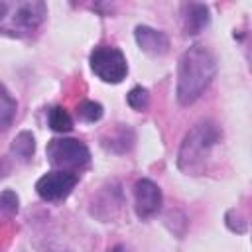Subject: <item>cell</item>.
I'll use <instances>...</instances> for the list:
<instances>
[{"instance_id":"6da1fadb","label":"cell","mask_w":252,"mask_h":252,"mask_svg":"<svg viewBox=\"0 0 252 252\" xmlns=\"http://www.w3.org/2000/svg\"><path fill=\"white\" fill-rule=\"evenodd\" d=\"M217 73V61L213 53L203 45H191L183 51L177 65L175 96L179 104H193L213 83Z\"/></svg>"},{"instance_id":"7a4b0ae2","label":"cell","mask_w":252,"mask_h":252,"mask_svg":"<svg viewBox=\"0 0 252 252\" xmlns=\"http://www.w3.org/2000/svg\"><path fill=\"white\" fill-rule=\"evenodd\" d=\"M220 142V130L215 122L203 120L197 122L183 138L177 152V167L185 175H201L205 173L207 161L211 158L213 148Z\"/></svg>"},{"instance_id":"3957f363","label":"cell","mask_w":252,"mask_h":252,"mask_svg":"<svg viewBox=\"0 0 252 252\" xmlns=\"http://www.w3.org/2000/svg\"><path fill=\"white\" fill-rule=\"evenodd\" d=\"M47 16V6L41 0L8 2L0 0V32L12 37L32 35Z\"/></svg>"},{"instance_id":"277c9868","label":"cell","mask_w":252,"mask_h":252,"mask_svg":"<svg viewBox=\"0 0 252 252\" xmlns=\"http://www.w3.org/2000/svg\"><path fill=\"white\" fill-rule=\"evenodd\" d=\"M47 159L53 167L65 169V171H73L77 167H83L89 163L91 159V152L89 148L75 138H53L47 144Z\"/></svg>"},{"instance_id":"5b68a950","label":"cell","mask_w":252,"mask_h":252,"mask_svg":"<svg viewBox=\"0 0 252 252\" xmlns=\"http://www.w3.org/2000/svg\"><path fill=\"white\" fill-rule=\"evenodd\" d=\"M91 69L104 83H122L128 75V63L124 53L112 45H100L91 53Z\"/></svg>"},{"instance_id":"8992f818","label":"cell","mask_w":252,"mask_h":252,"mask_svg":"<svg viewBox=\"0 0 252 252\" xmlns=\"http://www.w3.org/2000/svg\"><path fill=\"white\" fill-rule=\"evenodd\" d=\"M77 181H79V175L75 171L55 169L37 179L35 191L43 201H61V199L69 197V193L75 189Z\"/></svg>"},{"instance_id":"52a82bcc","label":"cell","mask_w":252,"mask_h":252,"mask_svg":"<svg viewBox=\"0 0 252 252\" xmlns=\"http://www.w3.org/2000/svg\"><path fill=\"white\" fill-rule=\"evenodd\" d=\"M161 189L152 179L142 177L134 183V207L140 219L154 217L161 207Z\"/></svg>"},{"instance_id":"ba28073f","label":"cell","mask_w":252,"mask_h":252,"mask_svg":"<svg viewBox=\"0 0 252 252\" xmlns=\"http://www.w3.org/2000/svg\"><path fill=\"white\" fill-rule=\"evenodd\" d=\"M134 37H136L138 47L144 53L163 55L169 49V37L161 30H156V28H150V26H136Z\"/></svg>"},{"instance_id":"9c48e42d","label":"cell","mask_w":252,"mask_h":252,"mask_svg":"<svg viewBox=\"0 0 252 252\" xmlns=\"http://www.w3.org/2000/svg\"><path fill=\"white\" fill-rule=\"evenodd\" d=\"M181 20H183L185 33L195 35L201 30H205L211 22L209 6L201 4V2H187V4L181 6Z\"/></svg>"},{"instance_id":"30bf717a","label":"cell","mask_w":252,"mask_h":252,"mask_svg":"<svg viewBox=\"0 0 252 252\" xmlns=\"http://www.w3.org/2000/svg\"><path fill=\"white\" fill-rule=\"evenodd\" d=\"M132 144H134V132H132V128H128L124 124H120L114 132H110V136L102 142L104 148H108L110 152H116V154L128 152L132 148Z\"/></svg>"},{"instance_id":"8fae6325","label":"cell","mask_w":252,"mask_h":252,"mask_svg":"<svg viewBox=\"0 0 252 252\" xmlns=\"http://www.w3.org/2000/svg\"><path fill=\"white\" fill-rule=\"evenodd\" d=\"M10 152H12L16 158L24 159V161L32 159V158H33V152H35V138H33V134L28 132V130L20 132V134L12 140Z\"/></svg>"},{"instance_id":"7c38bea8","label":"cell","mask_w":252,"mask_h":252,"mask_svg":"<svg viewBox=\"0 0 252 252\" xmlns=\"http://www.w3.org/2000/svg\"><path fill=\"white\" fill-rule=\"evenodd\" d=\"M47 122H49V128L53 132H69L73 128V120L69 116V112L63 108V106H53L47 114Z\"/></svg>"},{"instance_id":"4fadbf2b","label":"cell","mask_w":252,"mask_h":252,"mask_svg":"<svg viewBox=\"0 0 252 252\" xmlns=\"http://www.w3.org/2000/svg\"><path fill=\"white\" fill-rule=\"evenodd\" d=\"M16 108H18L16 100L12 98V94L8 93V89L2 87V94H0V124H2V128H8L10 126L12 118L16 116Z\"/></svg>"},{"instance_id":"5bb4252c","label":"cell","mask_w":252,"mask_h":252,"mask_svg":"<svg viewBox=\"0 0 252 252\" xmlns=\"http://www.w3.org/2000/svg\"><path fill=\"white\" fill-rule=\"evenodd\" d=\"M77 114H79L85 122H98V120L102 118L104 110H102V104H98V102H94V100H83V102L79 104V108H77Z\"/></svg>"},{"instance_id":"9a60e30c","label":"cell","mask_w":252,"mask_h":252,"mask_svg":"<svg viewBox=\"0 0 252 252\" xmlns=\"http://www.w3.org/2000/svg\"><path fill=\"white\" fill-rule=\"evenodd\" d=\"M126 100H128V104H130L134 110H144V108L148 106V102H150V93H148V89H144V87H134V89L128 93Z\"/></svg>"},{"instance_id":"2e32d148","label":"cell","mask_w":252,"mask_h":252,"mask_svg":"<svg viewBox=\"0 0 252 252\" xmlns=\"http://www.w3.org/2000/svg\"><path fill=\"white\" fill-rule=\"evenodd\" d=\"M0 203H2V211H4L6 215H14V213H18V209H20V199H18V195H16L14 191H10V189H4V191H2Z\"/></svg>"}]
</instances>
